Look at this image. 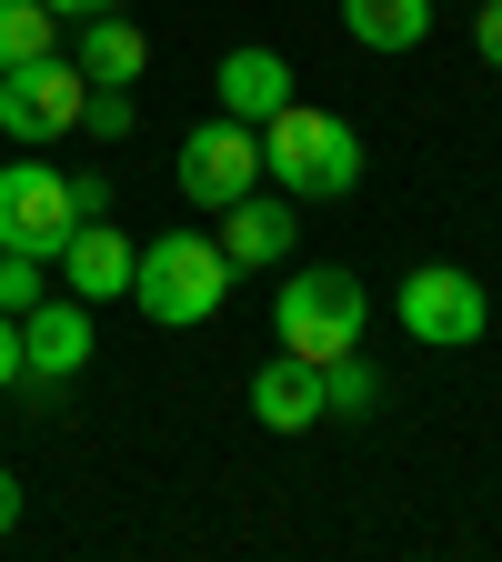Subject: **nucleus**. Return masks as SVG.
<instances>
[{"mask_svg":"<svg viewBox=\"0 0 502 562\" xmlns=\"http://www.w3.org/2000/svg\"><path fill=\"white\" fill-rule=\"evenodd\" d=\"M131 251H141V241H121L101 211H91V222H70V232H60L51 261H60V281H70L81 302H121V292H131Z\"/></svg>","mask_w":502,"mask_h":562,"instance_id":"10","label":"nucleus"},{"mask_svg":"<svg viewBox=\"0 0 502 562\" xmlns=\"http://www.w3.org/2000/svg\"><path fill=\"white\" fill-rule=\"evenodd\" d=\"M362 322H372L362 271H342V261H302V271H281V302H271V331H281V351H302V362L362 351Z\"/></svg>","mask_w":502,"mask_h":562,"instance_id":"3","label":"nucleus"},{"mask_svg":"<svg viewBox=\"0 0 502 562\" xmlns=\"http://www.w3.org/2000/svg\"><path fill=\"white\" fill-rule=\"evenodd\" d=\"M211 91H222V111L232 121H271L281 101H292L302 81H292V60H281V50H261V41H242V50H222V81H211Z\"/></svg>","mask_w":502,"mask_h":562,"instance_id":"12","label":"nucleus"},{"mask_svg":"<svg viewBox=\"0 0 502 562\" xmlns=\"http://www.w3.org/2000/svg\"><path fill=\"white\" fill-rule=\"evenodd\" d=\"M70 201H81V222H91V211H111V181L101 171H70Z\"/></svg>","mask_w":502,"mask_h":562,"instance_id":"21","label":"nucleus"},{"mask_svg":"<svg viewBox=\"0 0 502 562\" xmlns=\"http://www.w3.org/2000/svg\"><path fill=\"white\" fill-rule=\"evenodd\" d=\"M41 50H60V11H41V0H0V70H21Z\"/></svg>","mask_w":502,"mask_h":562,"instance_id":"16","label":"nucleus"},{"mask_svg":"<svg viewBox=\"0 0 502 562\" xmlns=\"http://www.w3.org/2000/svg\"><path fill=\"white\" fill-rule=\"evenodd\" d=\"M261 181H281V201H342L362 181V131L342 111H312V101H281L261 121Z\"/></svg>","mask_w":502,"mask_h":562,"instance_id":"1","label":"nucleus"},{"mask_svg":"<svg viewBox=\"0 0 502 562\" xmlns=\"http://www.w3.org/2000/svg\"><path fill=\"white\" fill-rule=\"evenodd\" d=\"M342 31L362 50H422L433 41V0H342Z\"/></svg>","mask_w":502,"mask_h":562,"instance_id":"14","label":"nucleus"},{"mask_svg":"<svg viewBox=\"0 0 502 562\" xmlns=\"http://www.w3.org/2000/svg\"><path fill=\"white\" fill-rule=\"evenodd\" d=\"M51 292V261L41 251H0V312H31Z\"/></svg>","mask_w":502,"mask_h":562,"instance_id":"17","label":"nucleus"},{"mask_svg":"<svg viewBox=\"0 0 502 562\" xmlns=\"http://www.w3.org/2000/svg\"><path fill=\"white\" fill-rule=\"evenodd\" d=\"M472 50H482V70H502V0H482V11H472Z\"/></svg>","mask_w":502,"mask_h":562,"instance_id":"19","label":"nucleus"},{"mask_svg":"<svg viewBox=\"0 0 502 562\" xmlns=\"http://www.w3.org/2000/svg\"><path fill=\"white\" fill-rule=\"evenodd\" d=\"M131 302L152 312L161 331H191L232 302V261L211 232H161V241H141L131 251Z\"/></svg>","mask_w":502,"mask_h":562,"instance_id":"2","label":"nucleus"},{"mask_svg":"<svg viewBox=\"0 0 502 562\" xmlns=\"http://www.w3.org/2000/svg\"><path fill=\"white\" fill-rule=\"evenodd\" d=\"M81 222V201H70V171H41V161H21V171H0V251H60V232Z\"/></svg>","mask_w":502,"mask_h":562,"instance_id":"7","label":"nucleus"},{"mask_svg":"<svg viewBox=\"0 0 502 562\" xmlns=\"http://www.w3.org/2000/svg\"><path fill=\"white\" fill-rule=\"evenodd\" d=\"M302 251V211L292 201H261V191H242V201H222V261L232 271H281V261H292Z\"/></svg>","mask_w":502,"mask_h":562,"instance_id":"9","label":"nucleus"},{"mask_svg":"<svg viewBox=\"0 0 502 562\" xmlns=\"http://www.w3.org/2000/svg\"><path fill=\"white\" fill-rule=\"evenodd\" d=\"M131 121H141L131 91H91V101H81V131H91V140H131Z\"/></svg>","mask_w":502,"mask_h":562,"instance_id":"18","label":"nucleus"},{"mask_svg":"<svg viewBox=\"0 0 502 562\" xmlns=\"http://www.w3.org/2000/svg\"><path fill=\"white\" fill-rule=\"evenodd\" d=\"M392 322H402L412 341H433V351H472V341L492 331V302H482V281H472L462 261H422V271H402Z\"/></svg>","mask_w":502,"mask_h":562,"instance_id":"4","label":"nucleus"},{"mask_svg":"<svg viewBox=\"0 0 502 562\" xmlns=\"http://www.w3.org/2000/svg\"><path fill=\"white\" fill-rule=\"evenodd\" d=\"M70 60H81L91 91H141V60H152V41H141L131 11H91L81 31H70Z\"/></svg>","mask_w":502,"mask_h":562,"instance_id":"11","label":"nucleus"},{"mask_svg":"<svg viewBox=\"0 0 502 562\" xmlns=\"http://www.w3.org/2000/svg\"><path fill=\"white\" fill-rule=\"evenodd\" d=\"M21 382V312H0V392Z\"/></svg>","mask_w":502,"mask_h":562,"instance_id":"20","label":"nucleus"},{"mask_svg":"<svg viewBox=\"0 0 502 562\" xmlns=\"http://www.w3.org/2000/svg\"><path fill=\"white\" fill-rule=\"evenodd\" d=\"M252 422H261V432H312V422H322V362H302V351L261 362L252 372Z\"/></svg>","mask_w":502,"mask_h":562,"instance_id":"13","label":"nucleus"},{"mask_svg":"<svg viewBox=\"0 0 502 562\" xmlns=\"http://www.w3.org/2000/svg\"><path fill=\"white\" fill-rule=\"evenodd\" d=\"M171 181H181L191 211H222V201L261 191V131L232 121V111H222V121H201V131L181 140V171H171Z\"/></svg>","mask_w":502,"mask_h":562,"instance_id":"6","label":"nucleus"},{"mask_svg":"<svg viewBox=\"0 0 502 562\" xmlns=\"http://www.w3.org/2000/svg\"><path fill=\"white\" fill-rule=\"evenodd\" d=\"M91 341H101V331H91V302H81V292H70V302L41 292V302L21 312V382H31V392L70 382V372L91 362Z\"/></svg>","mask_w":502,"mask_h":562,"instance_id":"8","label":"nucleus"},{"mask_svg":"<svg viewBox=\"0 0 502 562\" xmlns=\"http://www.w3.org/2000/svg\"><path fill=\"white\" fill-rule=\"evenodd\" d=\"M81 101H91L81 60L41 50V60H21V70H0V140H21V151L70 140V131H81Z\"/></svg>","mask_w":502,"mask_h":562,"instance_id":"5","label":"nucleus"},{"mask_svg":"<svg viewBox=\"0 0 502 562\" xmlns=\"http://www.w3.org/2000/svg\"><path fill=\"white\" fill-rule=\"evenodd\" d=\"M372 412H382V372L362 351H332L322 362V422H372Z\"/></svg>","mask_w":502,"mask_h":562,"instance_id":"15","label":"nucleus"},{"mask_svg":"<svg viewBox=\"0 0 502 562\" xmlns=\"http://www.w3.org/2000/svg\"><path fill=\"white\" fill-rule=\"evenodd\" d=\"M41 11H60V21H91V11H131V0H41Z\"/></svg>","mask_w":502,"mask_h":562,"instance_id":"22","label":"nucleus"},{"mask_svg":"<svg viewBox=\"0 0 502 562\" xmlns=\"http://www.w3.org/2000/svg\"><path fill=\"white\" fill-rule=\"evenodd\" d=\"M11 522H21V472L0 462V532H11Z\"/></svg>","mask_w":502,"mask_h":562,"instance_id":"23","label":"nucleus"}]
</instances>
